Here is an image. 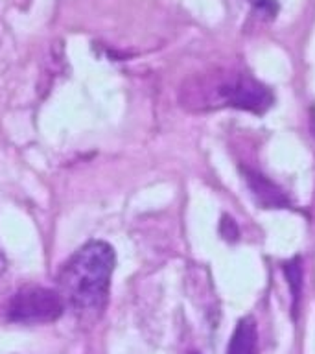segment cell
I'll use <instances>...</instances> for the list:
<instances>
[{
    "instance_id": "obj_1",
    "label": "cell",
    "mask_w": 315,
    "mask_h": 354,
    "mask_svg": "<svg viewBox=\"0 0 315 354\" xmlns=\"http://www.w3.org/2000/svg\"><path fill=\"white\" fill-rule=\"evenodd\" d=\"M115 262V249L102 240H93L77 249L57 275V293L63 303L83 312L102 308Z\"/></svg>"
},
{
    "instance_id": "obj_2",
    "label": "cell",
    "mask_w": 315,
    "mask_h": 354,
    "mask_svg": "<svg viewBox=\"0 0 315 354\" xmlns=\"http://www.w3.org/2000/svg\"><path fill=\"white\" fill-rule=\"evenodd\" d=\"M65 308L63 299L55 290L41 286H24L11 297L8 315L15 323H52L61 317Z\"/></svg>"
},
{
    "instance_id": "obj_3",
    "label": "cell",
    "mask_w": 315,
    "mask_h": 354,
    "mask_svg": "<svg viewBox=\"0 0 315 354\" xmlns=\"http://www.w3.org/2000/svg\"><path fill=\"white\" fill-rule=\"evenodd\" d=\"M220 94L227 105L249 111L254 115H264L275 102L269 88L247 74H240L223 83L220 87Z\"/></svg>"
},
{
    "instance_id": "obj_4",
    "label": "cell",
    "mask_w": 315,
    "mask_h": 354,
    "mask_svg": "<svg viewBox=\"0 0 315 354\" xmlns=\"http://www.w3.org/2000/svg\"><path fill=\"white\" fill-rule=\"evenodd\" d=\"M243 174H245V181H247L254 199L262 207L265 209H287L289 207V199L286 198V194L282 192L275 183H271L267 177L258 171L249 170V168H245Z\"/></svg>"
},
{
    "instance_id": "obj_5",
    "label": "cell",
    "mask_w": 315,
    "mask_h": 354,
    "mask_svg": "<svg viewBox=\"0 0 315 354\" xmlns=\"http://www.w3.org/2000/svg\"><path fill=\"white\" fill-rule=\"evenodd\" d=\"M227 354H258V330L253 317H243L238 321L232 332Z\"/></svg>"
},
{
    "instance_id": "obj_6",
    "label": "cell",
    "mask_w": 315,
    "mask_h": 354,
    "mask_svg": "<svg viewBox=\"0 0 315 354\" xmlns=\"http://www.w3.org/2000/svg\"><path fill=\"white\" fill-rule=\"evenodd\" d=\"M284 273H286L287 284L293 295V314H297L298 301H300V290H303V268L300 260L293 259L284 264Z\"/></svg>"
},
{
    "instance_id": "obj_7",
    "label": "cell",
    "mask_w": 315,
    "mask_h": 354,
    "mask_svg": "<svg viewBox=\"0 0 315 354\" xmlns=\"http://www.w3.org/2000/svg\"><path fill=\"white\" fill-rule=\"evenodd\" d=\"M221 236L225 238V240H231V242H234V240H238V234H240V231H238L236 223H234V220L232 218H223V221H221Z\"/></svg>"
},
{
    "instance_id": "obj_8",
    "label": "cell",
    "mask_w": 315,
    "mask_h": 354,
    "mask_svg": "<svg viewBox=\"0 0 315 354\" xmlns=\"http://www.w3.org/2000/svg\"><path fill=\"white\" fill-rule=\"evenodd\" d=\"M254 8L262 13H267L269 17H275L276 13V2L275 0H251Z\"/></svg>"
},
{
    "instance_id": "obj_9",
    "label": "cell",
    "mask_w": 315,
    "mask_h": 354,
    "mask_svg": "<svg viewBox=\"0 0 315 354\" xmlns=\"http://www.w3.org/2000/svg\"><path fill=\"white\" fill-rule=\"evenodd\" d=\"M188 354H199V353H188Z\"/></svg>"
}]
</instances>
